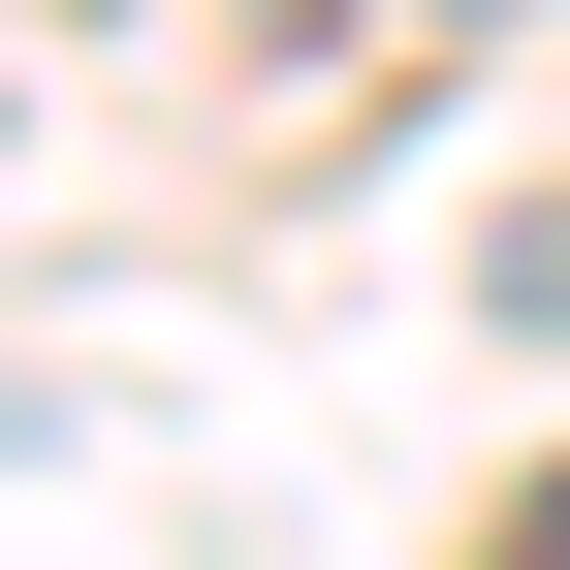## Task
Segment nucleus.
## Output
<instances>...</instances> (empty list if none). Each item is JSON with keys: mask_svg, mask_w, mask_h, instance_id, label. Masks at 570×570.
Returning a JSON list of instances; mask_svg holds the SVG:
<instances>
[{"mask_svg": "<svg viewBox=\"0 0 570 570\" xmlns=\"http://www.w3.org/2000/svg\"><path fill=\"white\" fill-rule=\"evenodd\" d=\"M475 570H570V475H508V539H475Z\"/></svg>", "mask_w": 570, "mask_h": 570, "instance_id": "f257e3e1", "label": "nucleus"}]
</instances>
